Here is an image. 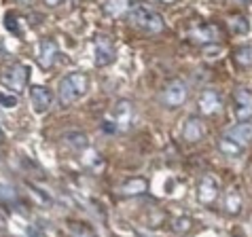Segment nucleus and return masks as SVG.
I'll return each instance as SVG.
<instances>
[{"mask_svg": "<svg viewBox=\"0 0 252 237\" xmlns=\"http://www.w3.org/2000/svg\"><path fill=\"white\" fill-rule=\"evenodd\" d=\"M4 28L9 30L11 34H19L22 30H19V22H17V17L13 15V13H6L4 15Z\"/></svg>", "mask_w": 252, "mask_h": 237, "instance_id": "nucleus-22", "label": "nucleus"}, {"mask_svg": "<svg viewBox=\"0 0 252 237\" xmlns=\"http://www.w3.org/2000/svg\"><path fill=\"white\" fill-rule=\"evenodd\" d=\"M131 115H134V108H131L129 100L117 102V106H115V110H113V117H110V121L115 123L117 131H123V129H127V127H129Z\"/></svg>", "mask_w": 252, "mask_h": 237, "instance_id": "nucleus-7", "label": "nucleus"}, {"mask_svg": "<svg viewBox=\"0 0 252 237\" xmlns=\"http://www.w3.org/2000/svg\"><path fill=\"white\" fill-rule=\"evenodd\" d=\"M191 38L197 40V43H210V40L216 38V30L212 26H195L191 30Z\"/></svg>", "mask_w": 252, "mask_h": 237, "instance_id": "nucleus-16", "label": "nucleus"}, {"mask_svg": "<svg viewBox=\"0 0 252 237\" xmlns=\"http://www.w3.org/2000/svg\"><path fill=\"white\" fill-rule=\"evenodd\" d=\"M235 115L240 118H248L252 115V93L246 89L235 91Z\"/></svg>", "mask_w": 252, "mask_h": 237, "instance_id": "nucleus-13", "label": "nucleus"}, {"mask_svg": "<svg viewBox=\"0 0 252 237\" xmlns=\"http://www.w3.org/2000/svg\"><path fill=\"white\" fill-rule=\"evenodd\" d=\"M240 2H250V0H240Z\"/></svg>", "mask_w": 252, "mask_h": 237, "instance_id": "nucleus-30", "label": "nucleus"}, {"mask_svg": "<svg viewBox=\"0 0 252 237\" xmlns=\"http://www.w3.org/2000/svg\"><path fill=\"white\" fill-rule=\"evenodd\" d=\"M62 140H64L70 148H74V150H83V148H87V136L83 134V131H66L64 136H62Z\"/></svg>", "mask_w": 252, "mask_h": 237, "instance_id": "nucleus-15", "label": "nucleus"}, {"mask_svg": "<svg viewBox=\"0 0 252 237\" xmlns=\"http://www.w3.org/2000/svg\"><path fill=\"white\" fill-rule=\"evenodd\" d=\"M15 201L17 199V195L15 191L11 189V186H6V184H0V201Z\"/></svg>", "mask_w": 252, "mask_h": 237, "instance_id": "nucleus-25", "label": "nucleus"}, {"mask_svg": "<svg viewBox=\"0 0 252 237\" xmlns=\"http://www.w3.org/2000/svg\"><path fill=\"white\" fill-rule=\"evenodd\" d=\"M83 159H85V163H87V165H92V167H94V163H95L97 172H100L102 167H104V161L100 159V155H97L95 150H87V152H85V157H83Z\"/></svg>", "mask_w": 252, "mask_h": 237, "instance_id": "nucleus-23", "label": "nucleus"}, {"mask_svg": "<svg viewBox=\"0 0 252 237\" xmlns=\"http://www.w3.org/2000/svg\"><path fill=\"white\" fill-rule=\"evenodd\" d=\"M30 102L36 115H45L53 104V93L47 87H32L30 89Z\"/></svg>", "mask_w": 252, "mask_h": 237, "instance_id": "nucleus-5", "label": "nucleus"}, {"mask_svg": "<svg viewBox=\"0 0 252 237\" xmlns=\"http://www.w3.org/2000/svg\"><path fill=\"white\" fill-rule=\"evenodd\" d=\"M89 89V79L83 72H72L60 81V102L64 106H70L79 97H83Z\"/></svg>", "mask_w": 252, "mask_h": 237, "instance_id": "nucleus-1", "label": "nucleus"}, {"mask_svg": "<svg viewBox=\"0 0 252 237\" xmlns=\"http://www.w3.org/2000/svg\"><path fill=\"white\" fill-rule=\"evenodd\" d=\"M219 148H220V152H225L227 157H240L242 155V146L237 142H233L231 138H227V136H222L219 140Z\"/></svg>", "mask_w": 252, "mask_h": 237, "instance_id": "nucleus-18", "label": "nucleus"}, {"mask_svg": "<svg viewBox=\"0 0 252 237\" xmlns=\"http://www.w3.org/2000/svg\"><path fill=\"white\" fill-rule=\"evenodd\" d=\"M227 210L231 214H237V212L242 210V199H240V195H237L235 191H231L227 195Z\"/></svg>", "mask_w": 252, "mask_h": 237, "instance_id": "nucleus-20", "label": "nucleus"}, {"mask_svg": "<svg viewBox=\"0 0 252 237\" xmlns=\"http://www.w3.org/2000/svg\"><path fill=\"white\" fill-rule=\"evenodd\" d=\"M222 106V102H220V95L214 91V89H206L204 93L199 95V110L204 115H214V113H219Z\"/></svg>", "mask_w": 252, "mask_h": 237, "instance_id": "nucleus-11", "label": "nucleus"}, {"mask_svg": "<svg viewBox=\"0 0 252 237\" xmlns=\"http://www.w3.org/2000/svg\"><path fill=\"white\" fill-rule=\"evenodd\" d=\"M28 74H30V72H28V66H24V64H11V66L4 68V72H2L0 79H2V85L19 91V89H24V85H26Z\"/></svg>", "mask_w": 252, "mask_h": 237, "instance_id": "nucleus-4", "label": "nucleus"}, {"mask_svg": "<svg viewBox=\"0 0 252 237\" xmlns=\"http://www.w3.org/2000/svg\"><path fill=\"white\" fill-rule=\"evenodd\" d=\"M94 58H95V66H100V68L108 66L115 59V45L106 36H97L95 47H94Z\"/></svg>", "mask_w": 252, "mask_h": 237, "instance_id": "nucleus-6", "label": "nucleus"}, {"mask_svg": "<svg viewBox=\"0 0 252 237\" xmlns=\"http://www.w3.org/2000/svg\"><path fill=\"white\" fill-rule=\"evenodd\" d=\"M227 138H231L233 142H237L240 146L244 144H250L252 142V123L250 121H240L237 125L227 129Z\"/></svg>", "mask_w": 252, "mask_h": 237, "instance_id": "nucleus-10", "label": "nucleus"}, {"mask_svg": "<svg viewBox=\"0 0 252 237\" xmlns=\"http://www.w3.org/2000/svg\"><path fill=\"white\" fill-rule=\"evenodd\" d=\"M231 30H233L235 34H246L248 32V22L242 15H235L233 19H231Z\"/></svg>", "mask_w": 252, "mask_h": 237, "instance_id": "nucleus-21", "label": "nucleus"}, {"mask_svg": "<svg viewBox=\"0 0 252 237\" xmlns=\"http://www.w3.org/2000/svg\"><path fill=\"white\" fill-rule=\"evenodd\" d=\"M58 43L51 38H43L40 40V45H38V64L43 70H49V68L53 66V61L55 58H58Z\"/></svg>", "mask_w": 252, "mask_h": 237, "instance_id": "nucleus-8", "label": "nucleus"}, {"mask_svg": "<svg viewBox=\"0 0 252 237\" xmlns=\"http://www.w3.org/2000/svg\"><path fill=\"white\" fill-rule=\"evenodd\" d=\"M0 106L2 108H15L17 106V97L13 93H6L0 89Z\"/></svg>", "mask_w": 252, "mask_h": 237, "instance_id": "nucleus-24", "label": "nucleus"}, {"mask_svg": "<svg viewBox=\"0 0 252 237\" xmlns=\"http://www.w3.org/2000/svg\"><path fill=\"white\" fill-rule=\"evenodd\" d=\"M216 195H219V180H216L214 176H204L201 182H199V189H197L199 204L210 206L216 199Z\"/></svg>", "mask_w": 252, "mask_h": 237, "instance_id": "nucleus-9", "label": "nucleus"}, {"mask_svg": "<svg viewBox=\"0 0 252 237\" xmlns=\"http://www.w3.org/2000/svg\"><path fill=\"white\" fill-rule=\"evenodd\" d=\"M233 58H235L237 64L244 66V68L252 66V45H242V47H237L235 53H233Z\"/></svg>", "mask_w": 252, "mask_h": 237, "instance_id": "nucleus-19", "label": "nucleus"}, {"mask_svg": "<svg viewBox=\"0 0 252 237\" xmlns=\"http://www.w3.org/2000/svg\"><path fill=\"white\" fill-rule=\"evenodd\" d=\"M0 142H2V131H0Z\"/></svg>", "mask_w": 252, "mask_h": 237, "instance_id": "nucleus-29", "label": "nucleus"}, {"mask_svg": "<svg viewBox=\"0 0 252 237\" xmlns=\"http://www.w3.org/2000/svg\"><path fill=\"white\" fill-rule=\"evenodd\" d=\"M172 227H174V231H178V233H187L189 229H191V220L189 218H176Z\"/></svg>", "mask_w": 252, "mask_h": 237, "instance_id": "nucleus-26", "label": "nucleus"}, {"mask_svg": "<svg viewBox=\"0 0 252 237\" xmlns=\"http://www.w3.org/2000/svg\"><path fill=\"white\" fill-rule=\"evenodd\" d=\"M146 186H149V182H146L144 178H131L121 186V191L125 195H140V193L146 191Z\"/></svg>", "mask_w": 252, "mask_h": 237, "instance_id": "nucleus-17", "label": "nucleus"}, {"mask_svg": "<svg viewBox=\"0 0 252 237\" xmlns=\"http://www.w3.org/2000/svg\"><path fill=\"white\" fill-rule=\"evenodd\" d=\"M183 136L187 142H199L204 138V125H201L199 118H187L185 125H183Z\"/></svg>", "mask_w": 252, "mask_h": 237, "instance_id": "nucleus-14", "label": "nucleus"}, {"mask_svg": "<svg viewBox=\"0 0 252 237\" xmlns=\"http://www.w3.org/2000/svg\"><path fill=\"white\" fill-rule=\"evenodd\" d=\"M163 4H174V2H178V0H161Z\"/></svg>", "mask_w": 252, "mask_h": 237, "instance_id": "nucleus-28", "label": "nucleus"}, {"mask_svg": "<svg viewBox=\"0 0 252 237\" xmlns=\"http://www.w3.org/2000/svg\"><path fill=\"white\" fill-rule=\"evenodd\" d=\"M64 0H45V4L47 6H58V4H62Z\"/></svg>", "mask_w": 252, "mask_h": 237, "instance_id": "nucleus-27", "label": "nucleus"}, {"mask_svg": "<svg viewBox=\"0 0 252 237\" xmlns=\"http://www.w3.org/2000/svg\"><path fill=\"white\" fill-rule=\"evenodd\" d=\"M129 17L138 30H142L146 34H159V32H163V28H165L163 17H161L155 9H151V6H146V4H134Z\"/></svg>", "mask_w": 252, "mask_h": 237, "instance_id": "nucleus-2", "label": "nucleus"}, {"mask_svg": "<svg viewBox=\"0 0 252 237\" xmlns=\"http://www.w3.org/2000/svg\"><path fill=\"white\" fill-rule=\"evenodd\" d=\"M161 102L167 108H178L187 102V85L183 81H170L161 93Z\"/></svg>", "mask_w": 252, "mask_h": 237, "instance_id": "nucleus-3", "label": "nucleus"}, {"mask_svg": "<svg viewBox=\"0 0 252 237\" xmlns=\"http://www.w3.org/2000/svg\"><path fill=\"white\" fill-rule=\"evenodd\" d=\"M134 0H106L104 2V13H106L108 17H123L131 13L134 9Z\"/></svg>", "mask_w": 252, "mask_h": 237, "instance_id": "nucleus-12", "label": "nucleus"}]
</instances>
